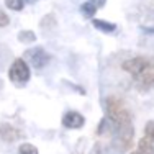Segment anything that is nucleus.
<instances>
[{"label": "nucleus", "instance_id": "obj_10", "mask_svg": "<svg viewBox=\"0 0 154 154\" xmlns=\"http://www.w3.org/2000/svg\"><path fill=\"white\" fill-rule=\"evenodd\" d=\"M80 12H82V15L85 17V18H92L95 13H97V8H95L90 2H85V3H82V5H80Z\"/></svg>", "mask_w": 154, "mask_h": 154}, {"label": "nucleus", "instance_id": "obj_7", "mask_svg": "<svg viewBox=\"0 0 154 154\" xmlns=\"http://www.w3.org/2000/svg\"><path fill=\"white\" fill-rule=\"evenodd\" d=\"M0 138L7 143H12V141L20 139L21 133H20V130H17V128L12 126L10 123H2L0 125Z\"/></svg>", "mask_w": 154, "mask_h": 154}, {"label": "nucleus", "instance_id": "obj_5", "mask_svg": "<svg viewBox=\"0 0 154 154\" xmlns=\"http://www.w3.org/2000/svg\"><path fill=\"white\" fill-rule=\"evenodd\" d=\"M26 59L35 66L36 69H43L48 66V62L51 61V56L45 51V48L38 46V48H31L26 51Z\"/></svg>", "mask_w": 154, "mask_h": 154}, {"label": "nucleus", "instance_id": "obj_6", "mask_svg": "<svg viewBox=\"0 0 154 154\" xmlns=\"http://www.w3.org/2000/svg\"><path fill=\"white\" fill-rule=\"evenodd\" d=\"M62 125L67 130H79L85 125V118L82 116V113L75 112V110H69L62 116Z\"/></svg>", "mask_w": 154, "mask_h": 154}, {"label": "nucleus", "instance_id": "obj_4", "mask_svg": "<svg viewBox=\"0 0 154 154\" xmlns=\"http://www.w3.org/2000/svg\"><path fill=\"white\" fill-rule=\"evenodd\" d=\"M134 154H154V122H148L144 128V136L138 143V151Z\"/></svg>", "mask_w": 154, "mask_h": 154}, {"label": "nucleus", "instance_id": "obj_14", "mask_svg": "<svg viewBox=\"0 0 154 154\" xmlns=\"http://www.w3.org/2000/svg\"><path fill=\"white\" fill-rule=\"evenodd\" d=\"M87 2H90V3H92V5L95 7V8L98 10V8H102V7L107 3V0H87Z\"/></svg>", "mask_w": 154, "mask_h": 154}, {"label": "nucleus", "instance_id": "obj_15", "mask_svg": "<svg viewBox=\"0 0 154 154\" xmlns=\"http://www.w3.org/2000/svg\"><path fill=\"white\" fill-rule=\"evenodd\" d=\"M25 2H30V3H35L36 0H25Z\"/></svg>", "mask_w": 154, "mask_h": 154}, {"label": "nucleus", "instance_id": "obj_3", "mask_svg": "<svg viewBox=\"0 0 154 154\" xmlns=\"http://www.w3.org/2000/svg\"><path fill=\"white\" fill-rule=\"evenodd\" d=\"M30 77H31V69H30V66H28L26 59L17 57V59L12 62L10 69H8L10 82H12L15 87H25L28 82H30Z\"/></svg>", "mask_w": 154, "mask_h": 154}, {"label": "nucleus", "instance_id": "obj_12", "mask_svg": "<svg viewBox=\"0 0 154 154\" xmlns=\"http://www.w3.org/2000/svg\"><path fill=\"white\" fill-rule=\"evenodd\" d=\"M5 5L7 8L13 10V12H20L25 7V0H5Z\"/></svg>", "mask_w": 154, "mask_h": 154}, {"label": "nucleus", "instance_id": "obj_11", "mask_svg": "<svg viewBox=\"0 0 154 154\" xmlns=\"http://www.w3.org/2000/svg\"><path fill=\"white\" fill-rule=\"evenodd\" d=\"M17 154H39V152H38V148H36V146L30 144V143H21Z\"/></svg>", "mask_w": 154, "mask_h": 154}, {"label": "nucleus", "instance_id": "obj_2", "mask_svg": "<svg viewBox=\"0 0 154 154\" xmlns=\"http://www.w3.org/2000/svg\"><path fill=\"white\" fill-rule=\"evenodd\" d=\"M123 71L133 75V79L139 84V87L154 85V57L151 56H134L126 59L122 64Z\"/></svg>", "mask_w": 154, "mask_h": 154}, {"label": "nucleus", "instance_id": "obj_8", "mask_svg": "<svg viewBox=\"0 0 154 154\" xmlns=\"http://www.w3.org/2000/svg\"><path fill=\"white\" fill-rule=\"evenodd\" d=\"M92 25H94V28H97V30H100V31H103V33H113V31H116V25L115 23H110V21H105V20H97V18H94Z\"/></svg>", "mask_w": 154, "mask_h": 154}, {"label": "nucleus", "instance_id": "obj_13", "mask_svg": "<svg viewBox=\"0 0 154 154\" xmlns=\"http://www.w3.org/2000/svg\"><path fill=\"white\" fill-rule=\"evenodd\" d=\"M10 23V18L8 15H7L3 10H0V28H3V26H7V25Z\"/></svg>", "mask_w": 154, "mask_h": 154}, {"label": "nucleus", "instance_id": "obj_1", "mask_svg": "<svg viewBox=\"0 0 154 154\" xmlns=\"http://www.w3.org/2000/svg\"><path fill=\"white\" fill-rule=\"evenodd\" d=\"M105 113H107L108 126L112 128L113 143L118 151H128L131 148L134 136L133 123H131V113L126 108L125 102L118 97H107L105 100Z\"/></svg>", "mask_w": 154, "mask_h": 154}, {"label": "nucleus", "instance_id": "obj_9", "mask_svg": "<svg viewBox=\"0 0 154 154\" xmlns=\"http://www.w3.org/2000/svg\"><path fill=\"white\" fill-rule=\"evenodd\" d=\"M18 41H20V43H35L36 41L35 31H31V30L20 31V33H18Z\"/></svg>", "mask_w": 154, "mask_h": 154}]
</instances>
